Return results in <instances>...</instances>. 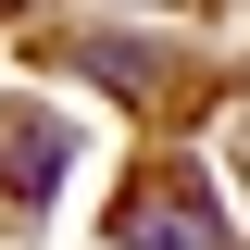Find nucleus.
Instances as JSON below:
<instances>
[{"mask_svg":"<svg viewBox=\"0 0 250 250\" xmlns=\"http://www.w3.org/2000/svg\"><path fill=\"white\" fill-rule=\"evenodd\" d=\"M0 13H13V0H0Z\"/></svg>","mask_w":250,"mask_h":250,"instance_id":"39448f33","label":"nucleus"},{"mask_svg":"<svg viewBox=\"0 0 250 250\" xmlns=\"http://www.w3.org/2000/svg\"><path fill=\"white\" fill-rule=\"evenodd\" d=\"M75 75H100V88H125V100H150V88H175L188 62L150 50V38H75Z\"/></svg>","mask_w":250,"mask_h":250,"instance_id":"7ed1b4c3","label":"nucleus"},{"mask_svg":"<svg viewBox=\"0 0 250 250\" xmlns=\"http://www.w3.org/2000/svg\"><path fill=\"white\" fill-rule=\"evenodd\" d=\"M238 150H250V125H238Z\"/></svg>","mask_w":250,"mask_h":250,"instance_id":"20e7f679","label":"nucleus"},{"mask_svg":"<svg viewBox=\"0 0 250 250\" xmlns=\"http://www.w3.org/2000/svg\"><path fill=\"white\" fill-rule=\"evenodd\" d=\"M113 238L125 250H238V225L213 213V188L188 175V163H150V175L113 200Z\"/></svg>","mask_w":250,"mask_h":250,"instance_id":"f257e3e1","label":"nucleus"},{"mask_svg":"<svg viewBox=\"0 0 250 250\" xmlns=\"http://www.w3.org/2000/svg\"><path fill=\"white\" fill-rule=\"evenodd\" d=\"M62 163H75V138L50 113H0V200H50Z\"/></svg>","mask_w":250,"mask_h":250,"instance_id":"f03ea898","label":"nucleus"}]
</instances>
